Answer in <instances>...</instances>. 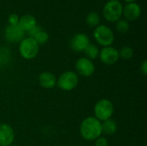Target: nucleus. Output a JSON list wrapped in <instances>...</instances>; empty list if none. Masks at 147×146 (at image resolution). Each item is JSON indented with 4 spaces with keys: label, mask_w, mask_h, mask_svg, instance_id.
<instances>
[{
    "label": "nucleus",
    "mask_w": 147,
    "mask_h": 146,
    "mask_svg": "<svg viewBox=\"0 0 147 146\" xmlns=\"http://www.w3.org/2000/svg\"><path fill=\"white\" fill-rule=\"evenodd\" d=\"M80 133L85 140H96L102 133V123L96 117H87L80 125Z\"/></svg>",
    "instance_id": "f257e3e1"
},
{
    "label": "nucleus",
    "mask_w": 147,
    "mask_h": 146,
    "mask_svg": "<svg viewBox=\"0 0 147 146\" xmlns=\"http://www.w3.org/2000/svg\"><path fill=\"white\" fill-rule=\"evenodd\" d=\"M123 6L118 0H110L103 7L102 14L104 18L110 22H116L122 15Z\"/></svg>",
    "instance_id": "f03ea898"
},
{
    "label": "nucleus",
    "mask_w": 147,
    "mask_h": 146,
    "mask_svg": "<svg viewBox=\"0 0 147 146\" xmlns=\"http://www.w3.org/2000/svg\"><path fill=\"white\" fill-rule=\"evenodd\" d=\"M93 36L96 42L103 46H110L115 40L113 31L105 25H98L94 30Z\"/></svg>",
    "instance_id": "7ed1b4c3"
},
{
    "label": "nucleus",
    "mask_w": 147,
    "mask_h": 146,
    "mask_svg": "<svg viewBox=\"0 0 147 146\" xmlns=\"http://www.w3.org/2000/svg\"><path fill=\"white\" fill-rule=\"evenodd\" d=\"M19 52L23 59H32L35 58L39 52V45L31 37L24 38L20 42Z\"/></svg>",
    "instance_id": "20e7f679"
},
{
    "label": "nucleus",
    "mask_w": 147,
    "mask_h": 146,
    "mask_svg": "<svg viewBox=\"0 0 147 146\" xmlns=\"http://www.w3.org/2000/svg\"><path fill=\"white\" fill-rule=\"evenodd\" d=\"M95 115L98 120H107L111 118L114 114V105L107 99H102L95 105Z\"/></svg>",
    "instance_id": "39448f33"
},
{
    "label": "nucleus",
    "mask_w": 147,
    "mask_h": 146,
    "mask_svg": "<svg viewBox=\"0 0 147 146\" xmlns=\"http://www.w3.org/2000/svg\"><path fill=\"white\" fill-rule=\"evenodd\" d=\"M58 86L65 91H71L75 89L78 83V76L76 72L67 71L62 73L58 79Z\"/></svg>",
    "instance_id": "423d86ee"
},
{
    "label": "nucleus",
    "mask_w": 147,
    "mask_h": 146,
    "mask_svg": "<svg viewBox=\"0 0 147 146\" xmlns=\"http://www.w3.org/2000/svg\"><path fill=\"white\" fill-rule=\"evenodd\" d=\"M99 57L103 64L109 65L115 64L120 58L118 50L112 46H105L102 48L99 52Z\"/></svg>",
    "instance_id": "0eeeda50"
},
{
    "label": "nucleus",
    "mask_w": 147,
    "mask_h": 146,
    "mask_svg": "<svg viewBox=\"0 0 147 146\" xmlns=\"http://www.w3.org/2000/svg\"><path fill=\"white\" fill-rule=\"evenodd\" d=\"M75 67L78 74L84 77H90L95 72L94 64L87 58H80L76 62Z\"/></svg>",
    "instance_id": "6e6552de"
},
{
    "label": "nucleus",
    "mask_w": 147,
    "mask_h": 146,
    "mask_svg": "<svg viewBox=\"0 0 147 146\" xmlns=\"http://www.w3.org/2000/svg\"><path fill=\"white\" fill-rule=\"evenodd\" d=\"M90 44V40L89 37L82 33L76 34L71 40L70 41V46L71 48L77 52H84L85 48L88 46Z\"/></svg>",
    "instance_id": "1a4fd4ad"
},
{
    "label": "nucleus",
    "mask_w": 147,
    "mask_h": 146,
    "mask_svg": "<svg viewBox=\"0 0 147 146\" xmlns=\"http://www.w3.org/2000/svg\"><path fill=\"white\" fill-rule=\"evenodd\" d=\"M4 35L7 41L10 43L21 42L24 37V31L21 29L18 25H9L5 28Z\"/></svg>",
    "instance_id": "9d476101"
},
{
    "label": "nucleus",
    "mask_w": 147,
    "mask_h": 146,
    "mask_svg": "<svg viewBox=\"0 0 147 146\" xmlns=\"http://www.w3.org/2000/svg\"><path fill=\"white\" fill-rule=\"evenodd\" d=\"M15 133L8 124L0 125V146H9L14 141Z\"/></svg>",
    "instance_id": "9b49d317"
},
{
    "label": "nucleus",
    "mask_w": 147,
    "mask_h": 146,
    "mask_svg": "<svg viewBox=\"0 0 147 146\" xmlns=\"http://www.w3.org/2000/svg\"><path fill=\"white\" fill-rule=\"evenodd\" d=\"M141 14V9L136 3H128L123 8L122 15L126 18V21H134L140 17Z\"/></svg>",
    "instance_id": "f8f14e48"
},
{
    "label": "nucleus",
    "mask_w": 147,
    "mask_h": 146,
    "mask_svg": "<svg viewBox=\"0 0 147 146\" xmlns=\"http://www.w3.org/2000/svg\"><path fill=\"white\" fill-rule=\"evenodd\" d=\"M39 83L45 89H52L57 84V79L51 72H42L39 76Z\"/></svg>",
    "instance_id": "ddd939ff"
},
{
    "label": "nucleus",
    "mask_w": 147,
    "mask_h": 146,
    "mask_svg": "<svg viewBox=\"0 0 147 146\" xmlns=\"http://www.w3.org/2000/svg\"><path fill=\"white\" fill-rule=\"evenodd\" d=\"M17 25L24 32L25 31L28 32L30 29H32L33 28H34L37 25V22H36V19L34 18V16H33L31 15H25L19 18V22H18Z\"/></svg>",
    "instance_id": "4468645a"
},
{
    "label": "nucleus",
    "mask_w": 147,
    "mask_h": 146,
    "mask_svg": "<svg viewBox=\"0 0 147 146\" xmlns=\"http://www.w3.org/2000/svg\"><path fill=\"white\" fill-rule=\"evenodd\" d=\"M118 126L115 120H104L102 124V133L107 134V135H113L117 132Z\"/></svg>",
    "instance_id": "2eb2a0df"
},
{
    "label": "nucleus",
    "mask_w": 147,
    "mask_h": 146,
    "mask_svg": "<svg viewBox=\"0 0 147 146\" xmlns=\"http://www.w3.org/2000/svg\"><path fill=\"white\" fill-rule=\"evenodd\" d=\"M86 23L90 28H96L100 23L99 15L95 11L90 12L88 15L86 16Z\"/></svg>",
    "instance_id": "dca6fc26"
},
{
    "label": "nucleus",
    "mask_w": 147,
    "mask_h": 146,
    "mask_svg": "<svg viewBox=\"0 0 147 146\" xmlns=\"http://www.w3.org/2000/svg\"><path fill=\"white\" fill-rule=\"evenodd\" d=\"M84 52L89 59H96L99 56V49L94 44L90 43Z\"/></svg>",
    "instance_id": "f3484780"
},
{
    "label": "nucleus",
    "mask_w": 147,
    "mask_h": 146,
    "mask_svg": "<svg viewBox=\"0 0 147 146\" xmlns=\"http://www.w3.org/2000/svg\"><path fill=\"white\" fill-rule=\"evenodd\" d=\"M36 43L40 46V45H45L47 41H48V39H49V35L47 32L43 31V30H40L34 38H33Z\"/></svg>",
    "instance_id": "a211bd4d"
},
{
    "label": "nucleus",
    "mask_w": 147,
    "mask_h": 146,
    "mask_svg": "<svg viewBox=\"0 0 147 146\" xmlns=\"http://www.w3.org/2000/svg\"><path fill=\"white\" fill-rule=\"evenodd\" d=\"M119 52V56L124 59H131L133 56H134V50L132 47L130 46H125L121 48Z\"/></svg>",
    "instance_id": "6ab92c4d"
},
{
    "label": "nucleus",
    "mask_w": 147,
    "mask_h": 146,
    "mask_svg": "<svg viewBox=\"0 0 147 146\" xmlns=\"http://www.w3.org/2000/svg\"><path fill=\"white\" fill-rule=\"evenodd\" d=\"M115 28L118 32H120L121 34H125V33L128 32V30H129V23L126 20L120 19L119 21L116 22Z\"/></svg>",
    "instance_id": "aec40b11"
},
{
    "label": "nucleus",
    "mask_w": 147,
    "mask_h": 146,
    "mask_svg": "<svg viewBox=\"0 0 147 146\" xmlns=\"http://www.w3.org/2000/svg\"><path fill=\"white\" fill-rule=\"evenodd\" d=\"M19 18L20 17L16 14H11V15H9V19H8L9 25H13V26L17 25L18 24V22H19Z\"/></svg>",
    "instance_id": "412c9836"
},
{
    "label": "nucleus",
    "mask_w": 147,
    "mask_h": 146,
    "mask_svg": "<svg viewBox=\"0 0 147 146\" xmlns=\"http://www.w3.org/2000/svg\"><path fill=\"white\" fill-rule=\"evenodd\" d=\"M95 146H108V140L103 137H99L96 139Z\"/></svg>",
    "instance_id": "4be33fe9"
},
{
    "label": "nucleus",
    "mask_w": 147,
    "mask_h": 146,
    "mask_svg": "<svg viewBox=\"0 0 147 146\" xmlns=\"http://www.w3.org/2000/svg\"><path fill=\"white\" fill-rule=\"evenodd\" d=\"M40 30H42L41 28H40V27H39L38 25H36L34 28H33L32 29H30L28 33V35H29V37H31V38H34Z\"/></svg>",
    "instance_id": "5701e85b"
},
{
    "label": "nucleus",
    "mask_w": 147,
    "mask_h": 146,
    "mask_svg": "<svg viewBox=\"0 0 147 146\" xmlns=\"http://www.w3.org/2000/svg\"><path fill=\"white\" fill-rule=\"evenodd\" d=\"M140 71L142 72L143 75H146L147 74V61L144 60L142 62V64L140 65Z\"/></svg>",
    "instance_id": "b1692460"
},
{
    "label": "nucleus",
    "mask_w": 147,
    "mask_h": 146,
    "mask_svg": "<svg viewBox=\"0 0 147 146\" xmlns=\"http://www.w3.org/2000/svg\"><path fill=\"white\" fill-rule=\"evenodd\" d=\"M124 1H126V2H127V3H134L135 0H124Z\"/></svg>",
    "instance_id": "393cba45"
},
{
    "label": "nucleus",
    "mask_w": 147,
    "mask_h": 146,
    "mask_svg": "<svg viewBox=\"0 0 147 146\" xmlns=\"http://www.w3.org/2000/svg\"><path fill=\"white\" fill-rule=\"evenodd\" d=\"M9 146H18V145H9Z\"/></svg>",
    "instance_id": "a878e982"
}]
</instances>
